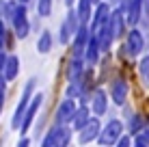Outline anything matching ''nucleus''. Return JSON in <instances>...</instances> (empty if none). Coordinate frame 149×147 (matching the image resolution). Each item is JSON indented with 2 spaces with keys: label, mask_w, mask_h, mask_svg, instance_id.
I'll return each instance as SVG.
<instances>
[{
  "label": "nucleus",
  "mask_w": 149,
  "mask_h": 147,
  "mask_svg": "<svg viewBox=\"0 0 149 147\" xmlns=\"http://www.w3.org/2000/svg\"><path fill=\"white\" fill-rule=\"evenodd\" d=\"M35 84H37V80H35V78H30L28 82L24 84L22 98H19V102H17V106H15V110H13V117H11V128H13V130H19V128H22V119H24V115H26V108L30 106L33 98L37 95Z\"/></svg>",
  "instance_id": "1"
},
{
  "label": "nucleus",
  "mask_w": 149,
  "mask_h": 147,
  "mask_svg": "<svg viewBox=\"0 0 149 147\" xmlns=\"http://www.w3.org/2000/svg\"><path fill=\"white\" fill-rule=\"evenodd\" d=\"M9 24H11L13 33L17 39H26L30 35V30H33V24H30L28 20V13H26V4H19V2H13V11H11V20H9Z\"/></svg>",
  "instance_id": "2"
},
{
  "label": "nucleus",
  "mask_w": 149,
  "mask_h": 147,
  "mask_svg": "<svg viewBox=\"0 0 149 147\" xmlns=\"http://www.w3.org/2000/svg\"><path fill=\"white\" fill-rule=\"evenodd\" d=\"M71 125H52L48 132L43 134L41 147H69L71 143Z\"/></svg>",
  "instance_id": "3"
},
{
  "label": "nucleus",
  "mask_w": 149,
  "mask_h": 147,
  "mask_svg": "<svg viewBox=\"0 0 149 147\" xmlns=\"http://www.w3.org/2000/svg\"><path fill=\"white\" fill-rule=\"evenodd\" d=\"M125 134V128H123V121L121 119H108L104 125H102V132H100V139L97 143L102 147H115L117 141Z\"/></svg>",
  "instance_id": "4"
},
{
  "label": "nucleus",
  "mask_w": 149,
  "mask_h": 147,
  "mask_svg": "<svg viewBox=\"0 0 149 147\" xmlns=\"http://www.w3.org/2000/svg\"><path fill=\"white\" fill-rule=\"evenodd\" d=\"M145 50V33L141 28H130L125 35V41L121 45V54L123 56H141Z\"/></svg>",
  "instance_id": "5"
},
{
  "label": "nucleus",
  "mask_w": 149,
  "mask_h": 147,
  "mask_svg": "<svg viewBox=\"0 0 149 147\" xmlns=\"http://www.w3.org/2000/svg\"><path fill=\"white\" fill-rule=\"evenodd\" d=\"M78 100H71V98H65L63 102L58 104L56 108V115H54V123L56 125H71L74 123V117L78 113Z\"/></svg>",
  "instance_id": "6"
},
{
  "label": "nucleus",
  "mask_w": 149,
  "mask_h": 147,
  "mask_svg": "<svg viewBox=\"0 0 149 147\" xmlns=\"http://www.w3.org/2000/svg\"><path fill=\"white\" fill-rule=\"evenodd\" d=\"M127 93H130V84L123 76H117V78L110 80V87H108V95H110V102L117 106H125L127 104Z\"/></svg>",
  "instance_id": "7"
},
{
  "label": "nucleus",
  "mask_w": 149,
  "mask_h": 147,
  "mask_svg": "<svg viewBox=\"0 0 149 147\" xmlns=\"http://www.w3.org/2000/svg\"><path fill=\"white\" fill-rule=\"evenodd\" d=\"M108 104H110V95H108V91H104L102 87H97L95 89V93H93V98H91V102H89V108H91V113H93V117H104L106 113H108Z\"/></svg>",
  "instance_id": "8"
},
{
  "label": "nucleus",
  "mask_w": 149,
  "mask_h": 147,
  "mask_svg": "<svg viewBox=\"0 0 149 147\" xmlns=\"http://www.w3.org/2000/svg\"><path fill=\"white\" fill-rule=\"evenodd\" d=\"M41 104H43V93H37L33 98V102H30V106L26 108L24 119H22V128H19V134H22V136H26L28 130L33 128V123H35V119H37V113H39Z\"/></svg>",
  "instance_id": "9"
},
{
  "label": "nucleus",
  "mask_w": 149,
  "mask_h": 147,
  "mask_svg": "<svg viewBox=\"0 0 149 147\" xmlns=\"http://www.w3.org/2000/svg\"><path fill=\"white\" fill-rule=\"evenodd\" d=\"M95 39H97V43H100V48H102V52H110V48H112V43L117 41V37H115V30H112V24H110V20L108 22H104L100 28L95 30Z\"/></svg>",
  "instance_id": "10"
},
{
  "label": "nucleus",
  "mask_w": 149,
  "mask_h": 147,
  "mask_svg": "<svg viewBox=\"0 0 149 147\" xmlns=\"http://www.w3.org/2000/svg\"><path fill=\"white\" fill-rule=\"evenodd\" d=\"M86 63L84 59H74L71 56V61L67 63V69H65V78H67V84H78L82 80V76L86 74Z\"/></svg>",
  "instance_id": "11"
},
{
  "label": "nucleus",
  "mask_w": 149,
  "mask_h": 147,
  "mask_svg": "<svg viewBox=\"0 0 149 147\" xmlns=\"http://www.w3.org/2000/svg\"><path fill=\"white\" fill-rule=\"evenodd\" d=\"M100 132H102V123H100V119H97V117H93L78 132V143L80 145H91L93 141L100 139Z\"/></svg>",
  "instance_id": "12"
},
{
  "label": "nucleus",
  "mask_w": 149,
  "mask_h": 147,
  "mask_svg": "<svg viewBox=\"0 0 149 147\" xmlns=\"http://www.w3.org/2000/svg\"><path fill=\"white\" fill-rule=\"evenodd\" d=\"M89 39H91L89 26H82L78 33H76V37L71 39V56H74V59H82L86 45H89Z\"/></svg>",
  "instance_id": "13"
},
{
  "label": "nucleus",
  "mask_w": 149,
  "mask_h": 147,
  "mask_svg": "<svg viewBox=\"0 0 149 147\" xmlns=\"http://www.w3.org/2000/svg\"><path fill=\"white\" fill-rule=\"evenodd\" d=\"M110 15H112L110 2H106V0H104V2H100L95 7V11H93V20H91V24H89V30H91V33H95L104 22H108V20H110Z\"/></svg>",
  "instance_id": "14"
},
{
  "label": "nucleus",
  "mask_w": 149,
  "mask_h": 147,
  "mask_svg": "<svg viewBox=\"0 0 149 147\" xmlns=\"http://www.w3.org/2000/svg\"><path fill=\"white\" fill-rule=\"evenodd\" d=\"M102 48H100V43H97V39H95V35L91 33V39H89V45H86V50H84V54H82V59H84V63H86V67H93V65L100 63V59H102Z\"/></svg>",
  "instance_id": "15"
},
{
  "label": "nucleus",
  "mask_w": 149,
  "mask_h": 147,
  "mask_svg": "<svg viewBox=\"0 0 149 147\" xmlns=\"http://www.w3.org/2000/svg\"><path fill=\"white\" fill-rule=\"evenodd\" d=\"M95 7H97V4L93 2V0H78V4H76V11H78V17H80L82 26H89V24H91Z\"/></svg>",
  "instance_id": "16"
},
{
  "label": "nucleus",
  "mask_w": 149,
  "mask_h": 147,
  "mask_svg": "<svg viewBox=\"0 0 149 147\" xmlns=\"http://www.w3.org/2000/svg\"><path fill=\"white\" fill-rule=\"evenodd\" d=\"M110 24H112V30H115V37L117 39H123L125 37V15H123L121 9H112V15H110Z\"/></svg>",
  "instance_id": "17"
},
{
  "label": "nucleus",
  "mask_w": 149,
  "mask_h": 147,
  "mask_svg": "<svg viewBox=\"0 0 149 147\" xmlns=\"http://www.w3.org/2000/svg\"><path fill=\"white\" fill-rule=\"evenodd\" d=\"M91 115H93V113H91V108H89V106H78V113H76V117H74L71 130H74V132H80V130L84 128V125L89 123L91 119H93Z\"/></svg>",
  "instance_id": "18"
},
{
  "label": "nucleus",
  "mask_w": 149,
  "mask_h": 147,
  "mask_svg": "<svg viewBox=\"0 0 149 147\" xmlns=\"http://www.w3.org/2000/svg\"><path fill=\"white\" fill-rule=\"evenodd\" d=\"M17 74H19V59L15 54H9L7 63H4V69H2V76L7 82H13L17 78Z\"/></svg>",
  "instance_id": "19"
},
{
  "label": "nucleus",
  "mask_w": 149,
  "mask_h": 147,
  "mask_svg": "<svg viewBox=\"0 0 149 147\" xmlns=\"http://www.w3.org/2000/svg\"><path fill=\"white\" fill-rule=\"evenodd\" d=\"M125 123H127V134H130V136H138V134L143 132V130H145V125H147V119L143 117L141 113H134L130 119L125 121Z\"/></svg>",
  "instance_id": "20"
},
{
  "label": "nucleus",
  "mask_w": 149,
  "mask_h": 147,
  "mask_svg": "<svg viewBox=\"0 0 149 147\" xmlns=\"http://www.w3.org/2000/svg\"><path fill=\"white\" fill-rule=\"evenodd\" d=\"M13 28L7 26V22L0 20V50H11L13 48Z\"/></svg>",
  "instance_id": "21"
},
{
  "label": "nucleus",
  "mask_w": 149,
  "mask_h": 147,
  "mask_svg": "<svg viewBox=\"0 0 149 147\" xmlns=\"http://www.w3.org/2000/svg\"><path fill=\"white\" fill-rule=\"evenodd\" d=\"M52 45H54L52 33H50V30H41V35L37 39V52L39 54H48L50 50H52Z\"/></svg>",
  "instance_id": "22"
},
{
  "label": "nucleus",
  "mask_w": 149,
  "mask_h": 147,
  "mask_svg": "<svg viewBox=\"0 0 149 147\" xmlns=\"http://www.w3.org/2000/svg\"><path fill=\"white\" fill-rule=\"evenodd\" d=\"M138 76H141V82L149 87V56H143L138 61Z\"/></svg>",
  "instance_id": "23"
},
{
  "label": "nucleus",
  "mask_w": 149,
  "mask_h": 147,
  "mask_svg": "<svg viewBox=\"0 0 149 147\" xmlns=\"http://www.w3.org/2000/svg\"><path fill=\"white\" fill-rule=\"evenodd\" d=\"M52 13V0H37V15L39 17H48Z\"/></svg>",
  "instance_id": "24"
},
{
  "label": "nucleus",
  "mask_w": 149,
  "mask_h": 147,
  "mask_svg": "<svg viewBox=\"0 0 149 147\" xmlns=\"http://www.w3.org/2000/svg\"><path fill=\"white\" fill-rule=\"evenodd\" d=\"M134 145V136H130V134H123L119 141H117V145L115 147H132Z\"/></svg>",
  "instance_id": "25"
},
{
  "label": "nucleus",
  "mask_w": 149,
  "mask_h": 147,
  "mask_svg": "<svg viewBox=\"0 0 149 147\" xmlns=\"http://www.w3.org/2000/svg\"><path fill=\"white\" fill-rule=\"evenodd\" d=\"M134 139H141L143 143H147V145H149V119H147V125H145V130H143V132L138 134V136H134Z\"/></svg>",
  "instance_id": "26"
},
{
  "label": "nucleus",
  "mask_w": 149,
  "mask_h": 147,
  "mask_svg": "<svg viewBox=\"0 0 149 147\" xmlns=\"http://www.w3.org/2000/svg\"><path fill=\"white\" fill-rule=\"evenodd\" d=\"M15 147H30V139H28V136H22V139L17 141V145H15Z\"/></svg>",
  "instance_id": "27"
},
{
  "label": "nucleus",
  "mask_w": 149,
  "mask_h": 147,
  "mask_svg": "<svg viewBox=\"0 0 149 147\" xmlns=\"http://www.w3.org/2000/svg\"><path fill=\"white\" fill-rule=\"evenodd\" d=\"M7 54H4V50H0V74H2V69H4V63H7Z\"/></svg>",
  "instance_id": "28"
},
{
  "label": "nucleus",
  "mask_w": 149,
  "mask_h": 147,
  "mask_svg": "<svg viewBox=\"0 0 149 147\" xmlns=\"http://www.w3.org/2000/svg\"><path fill=\"white\" fill-rule=\"evenodd\" d=\"M143 7H145V11L149 13V0H143Z\"/></svg>",
  "instance_id": "29"
},
{
  "label": "nucleus",
  "mask_w": 149,
  "mask_h": 147,
  "mask_svg": "<svg viewBox=\"0 0 149 147\" xmlns=\"http://www.w3.org/2000/svg\"><path fill=\"white\" fill-rule=\"evenodd\" d=\"M17 2H19V4H28L30 0H17Z\"/></svg>",
  "instance_id": "30"
},
{
  "label": "nucleus",
  "mask_w": 149,
  "mask_h": 147,
  "mask_svg": "<svg viewBox=\"0 0 149 147\" xmlns=\"http://www.w3.org/2000/svg\"><path fill=\"white\" fill-rule=\"evenodd\" d=\"M93 2H95V4H100V2H104V0H93Z\"/></svg>",
  "instance_id": "31"
},
{
  "label": "nucleus",
  "mask_w": 149,
  "mask_h": 147,
  "mask_svg": "<svg viewBox=\"0 0 149 147\" xmlns=\"http://www.w3.org/2000/svg\"><path fill=\"white\" fill-rule=\"evenodd\" d=\"M106 2H117V0H106Z\"/></svg>",
  "instance_id": "32"
}]
</instances>
